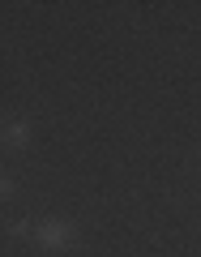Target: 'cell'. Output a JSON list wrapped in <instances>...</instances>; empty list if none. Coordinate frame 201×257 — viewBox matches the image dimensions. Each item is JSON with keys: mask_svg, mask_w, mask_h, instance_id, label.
I'll return each instance as SVG.
<instances>
[{"mask_svg": "<svg viewBox=\"0 0 201 257\" xmlns=\"http://www.w3.org/2000/svg\"><path fill=\"white\" fill-rule=\"evenodd\" d=\"M5 138H9V142H22V138H26V128H22V124H9V128H5Z\"/></svg>", "mask_w": 201, "mask_h": 257, "instance_id": "cell-2", "label": "cell"}, {"mask_svg": "<svg viewBox=\"0 0 201 257\" xmlns=\"http://www.w3.org/2000/svg\"><path fill=\"white\" fill-rule=\"evenodd\" d=\"M43 240H47V244H64V240H69V227L52 223V227H43Z\"/></svg>", "mask_w": 201, "mask_h": 257, "instance_id": "cell-1", "label": "cell"}]
</instances>
